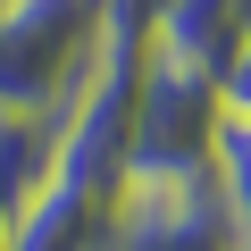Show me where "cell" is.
Here are the masks:
<instances>
[{"mask_svg": "<svg viewBox=\"0 0 251 251\" xmlns=\"http://www.w3.org/2000/svg\"><path fill=\"white\" fill-rule=\"evenodd\" d=\"M59 176V117H25V109H0V209H25L42 184Z\"/></svg>", "mask_w": 251, "mask_h": 251, "instance_id": "cell-7", "label": "cell"}, {"mask_svg": "<svg viewBox=\"0 0 251 251\" xmlns=\"http://www.w3.org/2000/svg\"><path fill=\"white\" fill-rule=\"evenodd\" d=\"M143 67H151L143 42H100L84 92L59 109V176H67V184H92V193H117V184H126V143H134Z\"/></svg>", "mask_w": 251, "mask_h": 251, "instance_id": "cell-3", "label": "cell"}, {"mask_svg": "<svg viewBox=\"0 0 251 251\" xmlns=\"http://www.w3.org/2000/svg\"><path fill=\"white\" fill-rule=\"evenodd\" d=\"M109 251H243V226L226 218L218 184H117Z\"/></svg>", "mask_w": 251, "mask_h": 251, "instance_id": "cell-4", "label": "cell"}, {"mask_svg": "<svg viewBox=\"0 0 251 251\" xmlns=\"http://www.w3.org/2000/svg\"><path fill=\"white\" fill-rule=\"evenodd\" d=\"M0 251H9V209H0Z\"/></svg>", "mask_w": 251, "mask_h": 251, "instance_id": "cell-10", "label": "cell"}, {"mask_svg": "<svg viewBox=\"0 0 251 251\" xmlns=\"http://www.w3.org/2000/svg\"><path fill=\"white\" fill-rule=\"evenodd\" d=\"M243 34H251V0H168V17H159L151 50L218 75V67L243 50Z\"/></svg>", "mask_w": 251, "mask_h": 251, "instance_id": "cell-6", "label": "cell"}, {"mask_svg": "<svg viewBox=\"0 0 251 251\" xmlns=\"http://www.w3.org/2000/svg\"><path fill=\"white\" fill-rule=\"evenodd\" d=\"M243 251H251V243H243Z\"/></svg>", "mask_w": 251, "mask_h": 251, "instance_id": "cell-11", "label": "cell"}, {"mask_svg": "<svg viewBox=\"0 0 251 251\" xmlns=\"http://www.w3.org/2000/svg\"><path fill=\"white\" fill-rule=\"evenodd\" d=\"M109 209H117V193H92V184L50 176L9 218V251H109Z\"/></svg>", "mask_w": 251, "mask_h": 251, "instance_id": "cell-5", "label": "cell"}, {"mask_svg": "<svg viewBox=\"0 0 251 251\" xmlns=\"http://www.w3.org/2000/svg\"><path fill=\"white\" fill-rule=\"evenodd\" d=\"M209 184H218L226 218H234V226H243V243H251V117H226L218 159H209Z\"/></svg>", "mask_w": 251, "mask_h": 251, "instance_id": "cell-8", "label": "cell"}, {"mask_svg": "<svg viewBox=\"0 0 251 251\" xmlns=\"http://www.w3.org/2000/svg\"><path fill=\"white\" fill-rule=\"evenodd\" d=\"M218 134H226V92H218V75L151 50L143 92H134L126 184H201L209 159H218Z\"/></svg>", "mask_w": 251, "mask_h": 251, "instance_id": "cell-2", "label": "cell"}, {"mask_svg": "<svg viewBox=\"0 0 251 251\" xmlns=\"http://www.w3.org/2000/svg\"><path fill=\"white\" fill-rule=\"evenodd\" d=\"M100 59V0H0V109L59 117Z\"/></svg>", "mask_w": 251, "mask_h": 251, "instance_id": "cell-1", "label": "cell"}, {"mask_svg": "<svg viewBox=\"0 0 251 251\" xmlns=\"http://www.w3.org/2000/svg\"><path fill=\"white\" fill-rule=\"evenodd\" d=\"M159 17H168V0H100V42H143L151 50Z\"/></svg>", "mask_w": 251, "mask_h": 251, "instance_id": "cell-9", "label": "cell"}]
</instances>
